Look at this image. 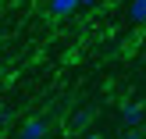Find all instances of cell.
Wrapping results in <instances>:
<instances>
[{
  "label": "cell",
  "instance_id": "cell-6",
  "mask_svg": "<svg viewBox=\"0 0 146 139\" xmlns=\"http://www.w3.org/2000/svg\"><path fill=\"white\" fill-rule=\"evenodd\" d=\"M100 0H78V7H96Z\"/></svg>",
  "mask_w": 146,
  "mask_h": 139
},
{
  "label": "cell",
  "instance_id": "cell-7",
  "mask_svg": "<svg viewBox=\"0 0 146 139\" xmlns=\"http://www.w3.org/2000/svg\"><path fill=\"white\" fill-rule=\"evenodd\" d=\"M82 139H107V136H100V132H86Z\"/></svg>",
  "mask_w": 146,
  "mask_h": 139
},
{
  "label": "cell",
  "instance_id": "cell-5",
  "mask_svg": "<svg viewBox=\"0 0 146 139\" xmlns=\"http://www.w3.org/2000/svg\"><path fill=\"white\" fill-rule=\"evenodd\" d=\"M121 139H143V132H135V128H128V132L121 136Z\"/></svg>",
  "mask_w": 146,
  "mask_h": 139
},
{
  "label": "cell",
  "instance_id": "cell-4",
  "mask_svg": "<svg viewBox=\"0 0 146 139\" xmlns=\"http://www.w3.org/2000/svg\"><path fill=\"white\" fill-rule=\"evenodd\" d=\"M128 21L132 25H146V0H132L128 4Z\"/></svg>",
  "mask_w": 146,
  "mask_h": 139
},
{
  "label": "cell",
  "instance_id": "cell-2",
  "mask_svg": "<svg viewBox=\"0 0 146 139\" xmlns=\"http://www.w3.org/2000/svg\"><path fill=\"white\" fill-rule=\"evenodd\" d=\"M143 118H146V107L143 104H125V107H121V121H125L128 128L143 125Z\"/></svg>",
  "mask_w": 146,
  "mask_h": 139
},
{
  "label": "cell",
  "instance_id": "cell-1",
  "mask_svg": "<svg viewBox=\"0 0 146 139\" xmlns=\"http://www.w3.org/2000/svg\"><path fill=\"white\" fill-rule=\"evenodd\" d=\"M18 139H46V121L43 118H29L25 125H21Z\"/></svg>",
  "mask_w": 146,
  "mask_h": 139
},
{
  "label": "cell",
  "instance_id": "cell-8",
  "mask_svg": "<svg viewBox=\"0 0 146 139\" xmlns=\"http://www.w3.org/2000/svg\"><path fill=\"white\" fill-rule=\"evenodd\" d=\"M0 43H4V36H0Z\"/></svg>",
  "mask_w": 146,
  "mask_h": 139
},
{
  "label": "cell",
  "instance_id": "cell-3",
  "mask_svg": "<svg viewBox=\"0 0 146 139\" xmlns=\"http://www.w3.org/2000/svg\"><path fill=\"white\" fill-rule=\"evenodd\" d=\"M78 0H50V14H57V18H68V14H75Z\"/></svg>",
  "mask_w": 146,
  "mask_h": 139
}]
</instances>
